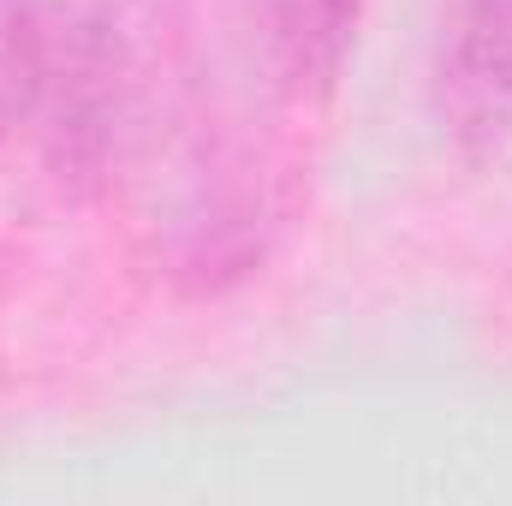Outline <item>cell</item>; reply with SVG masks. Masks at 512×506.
<instances>
[{"instance_id":"cell-1","label":"cell","mask_w":512,"mask_h":506,"mask_svg":"<svg viewBox=\"0 0 512 506\" xmlns=\"http://www.w3.org/2000/svg\"><path fill=\"white\" fill-rule=\"evenodd\" d=\"M36 114L48 120L42 143L60 185L72 191L96 185L114 149V120H120V36L102 18H78L54 30Z\"/></svg>"},{"instance_id":"cell-2","label":"cell","mask_w":512,"mask_h":506,"mask_svg":"<svg viewBox=\"0 0 512 506\" xmlns=\"http://www.w3.org/2000/svg\"><path fill=\"white\" fill-rule=\"evenodd\" d=\"M233 6L274 90L292 102H316L334 90L370 0H233Z\"/></svg>"},{"instance_id":"cell-3","label":"cell","mask_w":512,"mask_h":506,"mask_svg":"<svg viewBox=\"0 0 512 506\" xmlns=\"http://www.w3.org/2000/svg\"><path fill=\"white\" fill-rule=\"evenodd\" d=\"M447 114L459 131H507L512 120V0H459L441 60Z\"/></svg>"},{"instance_id":"cell-4","label":"cell","mask_w":512,"mask_h":506,"mask_svg":"<svg viewBox=\"0 0 512 506\" xmlns=\"http://www.w3.org/2000/svg\"><path fill=\"white\" fill-rule=\"evenodd\" d=\"M54 54V24L42 0H0V143L36 120L42 78Z\"/></svg>"}]
</instances>
